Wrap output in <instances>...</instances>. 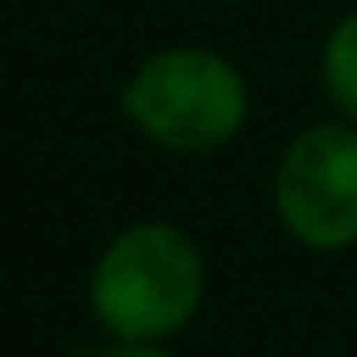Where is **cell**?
<instances>
[{
	"label": "cell",
	"mask_w": 357,
	"mask_h": 357,
	"mask_svg": "<svg viewBox=\"0 0 357 357\" xmlns=\"http://www.w3.org/2000/svg\"><path fill=\"white\" fill-rule=\"evenodd\" d=\"M204 298V258L185 231L140 222L100 253L91 271V312L114 340H167Z\"/></svg>",
	"instance_id": "1"
},
{
	"label": "cell",
	"mask_w": 357,
	"mask_h": 357,
	"mask_svg": "<svg viewBox=\"0 0 357 357\" xmlns=\"http://www.w3.org/2000/svg\"><path fill=\"white\" fill-rule=\"evenodd\" d=\"M118 109L136 131L176 154H204L240 136L249 118V86L218 50L172 45L127 77Z\"/></svg>",
	"instance_id": "2"
},
{
	"label": "cell",
	"mask_w": 357,
	"mask_h": 357,
	"mask_svg": "<svg viewBox=\"0 0 357 357\" xmlns=\"http://www.w3.org/2000/svg\"><path fill=\"white\" fill-rule=\"evenodd\" d=\"M276 213L298 244L335 253L357 244V131L317 122L276 163Z\"/></svg>",
	"instance_id": "3"
},
{
	"label": "cell",
	"mask_w": 357,
	"mask_h": 357,
	"mask_svg": "<svg viewBox=\"0 0 357 357\" xmlns=\"http://www.w3.org/2000/svg\"><path fill=\"white\" fill-rule=\"evenodd\" d=\"M321 77L335 105L349 118H357V14H349L331 32L326 54H321Z\"/></svg>",
	"instance_id": "4"
},
{
	"label": "cell",
	"mask_w": 357,
	"mask_h": 357,
	"mask_svg": "<svg viewBox=\"0 0 357 357\" xmlns=\"http://www.w3.org/2000/svg\"><path fill=\"white\" fill-rule=\"evenodd\" d=\"M100 357H172V353H163V349H154L149 340H118L109 353H100Z\"/></svg>",
	"instance_id": "5"
}]
</instances>
